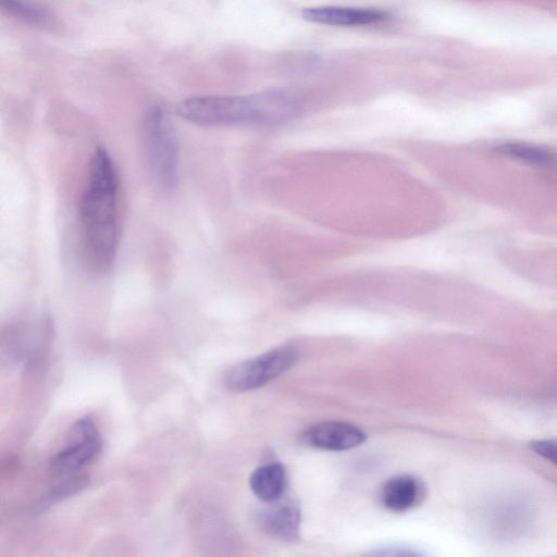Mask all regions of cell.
<instances>
[{
    "label": "cell",
    "instance_id": "cell-1",
    "mask_svg": "<svg viewBox=\"0 0 557 557\" xmlns=\"http://www.w3.org/2000/svg\"><path fill=\"white\" fill-rule=\"evenodd\" d=\"M119 174L103 147L90 159L78 207L82 242L88 261L101 272L115 259L120 240Z\"/></svg>",
    "mask_w": 557,
    "mask_h": 557
},
{
    "label": "cell",
    "instance_id": "cell-2",
    "mask_svg": "<svg viewBox=\"0 0 557 557\" xmlns=\"http://www.w3.org/2000/svg\"><path fill=\"white\" fill-rule=\"evenodd\" d=\"M177 113L199 125L270 124L292 119L295 101L287 90L249 96L194 97L182 101Z\"/></svg>",
    "mask_w": 557,
    "mask_h": 557
},
{
    "label": "cell",
    "instance_id": "cell-3",
    "mask_svg": "<svg viewBox=\"0 0 557 557\" xmlns=\"http://www.w3.org/2000/svg\"><path fill=\"white\" fill-rule=\"evenodd\" d=\"M140 150L149 176L164 190L178 181V146L172 124L158 107H149L140 123Z\"/></svg>",
    "mask_w": 557,
    "mask_h": 557
},
{
    "label": "cell",
    "instance_id": "cell-4",
    "mask_svg": "<svg viewBox=\"0 0 557 557\" xmlns=\"http://www.w3.org/2000/svg\"><path fill=\"white\" fill-rule=\"evenodd\" d=\"M296 360L297 352L294 348H274L233 367L225 375V385L234 392L258 388L283 374Z\"/></svg>",
    "mask_w": 557,
    "mask_h": 557
},
{
    "label": "cell",
    "instance_id": "cell-5",
    "mask_svg": "<svg viewBox=\"0 0 557 557\" xmlns=\"http://www.w3.org/2000/svg\"><path fill=\"white\" fill-rule=\"evenodd\" d=\"M81 441L60 450L51 460L55 472L77 470L92 461L101 450L102 440L95 422L89 417L81 418L74 425Z\"/></svg>",
    "mask_w": 557,
    "mask_h": 557
},
{
    "label": "cell",
    "instance_id": "cell-6",
    "mask_svg": "<svg viewBox=\"0 0 557 557\" xmlns=\"http://www.w3.org/2000/svg\"><path fill=\"white\" fill-rule=\"evenodd\" d=\"M301 15L309 22L333 26L371 25L389 17V14L383 10L348 7L306 8Z\"/></svg>",
    "mask_w": 557,
    "mask_h": 557
},
{
    "label": "cell",
    "instance_id": "cell-7",
    "mask_svg": "<svg viewBox=\"0 0 557 557\" xmlns=\"http://www.w3.org/2000/svg\"><path fill=\"white\" fill-rule=\"evenodd\" d=\"M366 435L358 428L337 421L322 422L302 434V441L313 447L346 450L364 442Z\"/></svg>",
    "mask_w": 557,
    "mask_h": 557
},
{
    "label": "cell",
    "instance_id": "cell-8",
    "mask_svg": "<svg viewBox=\"0 0 557 557\" xmlns=\"http://www.w3.org/2000/svg\"><path fill=\"white\" fill-rule=\"evenodd\" d=\"M271 504L260 517L262 529L273 537L283 541L298 539L300 510L293 500L277 499Z\"/></svg>",
    "mask_w": 557,
    "mask_h": 557
},
{
    "label": "cell",
    "instance_id": "cell-9",
    "mask_svg": "<svg viewBox=\"0 0 557 557\" xmlns=\"http://www.w3.org/2000/svg\"><path fill=\"white\" fill-rule=\"evenodd\" d=\"M425 494V487L411 475H397L388 480L382 488L383 505L396 512L406 511L418 505Z\"/></svg>",
    "mask_w": 557,
    "mask_h": 557
},
{
    "label": "cell",
    "instance_id": "cell-10",
    "mask_svg": "<svg viewBox=\"0 0 557 557\" xmlns=\"http://www.w3.org/2000/svg\"><path fill=\"white\" fill-rule=\"evenodd\" d=\"M250 488L262 502L272 503L282 498L287 476L280 463H269L257 468L249 479Z\"/></svg>",
    "mask_w": 557,
    "mask_h": 557
},
{
    "label": "cell",
    "instance_id": "cell-11",
    "mask_svg": "<svg viewBox=\"0 0 557 557\" xmlns=\"http://www.w3.org/2000/svg\"><path fill=\"white\" fill-rule=\"evenodd\" d=\"M495 151L499 154L537 166H552L556 163L553 151L532 144L506 143L498 146Z\"/></svg>",
    "mask_w": 557,
    "mask_h": 557
},
{
    "label": "cell",
    "instance_id": "cell-12",
    "mask_svg": "<svg viewBox=\"0 0 557 557\" xmlns=\"http://www.w3.org/2000/svg\"><path fill=\"white\" fill-rule=\"evenodd\" d=\"M89 483L88 475L81 474L71 478L59 485L51 488L44 498L40 499L38 505L39 509H45L52 504L60 502L69 496L75 495L87 487Z\"/></svg>",
    "mask_w": 557,
    "mask_h": 557
},
{
    "label": "cell",
    "instance_id": "cell-13",
    "mask_svg": "<svg viewBox=\"0 0 557 557\" xmlns=\"http://www.w3.org/2000/svg\"><path fill=\"white\" fill-rule=\"evenodd\" d=\"M1 8L9 14L34 24H45L47 13L24 0H0Z\"/></svg>",
    "mask_w": 557,
    "mask_h": 557
},
{
    "label": "cell",
    "instance_id": "cell-14",
    "mask_svg": "<svg viewBox=\"0 0 557 557\" xmlns=\"http://www.w3.org/2000/svg\"><path fill=\"white\" fill-rule=\"evenodd\" d=\"M530 448L557 466V443L544 440L533 441L530 443Z\"/></svg>",
    "mask_w": 557,
    "mask_h": 557
}]
</instances>
